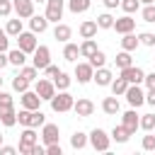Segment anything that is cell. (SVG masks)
I'll list each match as a JSON object with an SVG mask.
<instances>
[{
  "label": "cell",
  "instance_id": "35",
  "mask_svg": "<svg viewBox=\"0 0 155 155\" xmlns=\"http://www.w3.org/2000/svg\"><path fill=\"white\" fill-rule=\"evenodd\" d=\"M29 85H31V82H29L27 78H22L19 73L12 78V90H15V92H19V94H22V92H27V90H29Z\"/></svg>",
  "mask_w": 155,
  "mask_h": 155
},
{
  "label": "cell",
  "instance_id": "9",
  "mask_svg": "<svg viewBox=\"0 0 155 155\" xmlns=\"http://www.w3.org/2000/svg\"><path fill=\"white\" fill-rule=\"evenodd\" d=\"M128 85H143V78H145V70L138 68V65H128V68H121L119 73Z\"/></svg>",
  "mask_w": 155,
  "mask_h": 155
},
{
  "label": "cell",
  "instance_id": "51",
  "mask_svg": "<svg viewBox=\"0 0 155 155\" xmlns=\"http://www.w3.org/2000/svg\"><path fill=\"white\" fill-rule=\"evenodd\" d=\"M17 153H22V155H31V145H27V143H19V145H17Z\"/></svg>",
  "mask_w": 155,
  "mask_h": 155
},
{
  "label": "cell",
  "instance_id": "18",
  "mask_svg": "<svg viewBox=\"0 0 155 155\" xmlns=\"http://www.w3.org/2000/svg\"><path fill=\"white\" fill-rule=\"evenodd\" d=\"M29 29H31L34 34H44V31L48 29L46 15H31V17H29Z\"/></svg>",
  "mask_w": 155,
  "mask_h": 155
},
{
  "label": "cell",
  "instance_id": "7",
  "mask_svg": "<svg viewBox=\"0 0 155 155\" xmlns=\"http://www.w3.org/2000/svg\"><path fill=\"white\" fill-rule=\"evenodd\" d=\"M34 58H31V65L36 68V70H44L48 63H51V48L48 46H44V44H39L36 48H34V53H31Z\"/></svg>",
  "mask_w": 155,
  "mask_h": 155
},
{
  "label": "cell",
  "instance_id": "46",
  "mask_svg": "<svg viewBox=\"0 0 155 155\" xmlns=\"http://www.w3.org/2000/svg\"><path fill=\"white\" fill-rule=\"evenodd\" d=\"M12 15V0H0V17H10Z\"/></svg>",
  "mask_w": 155,
  "mask_h": 155
},
{
  "label": "cell",
  "instance_id": "20",
  "mask_svg": "<svg viewBox=\"0 0 155 155\" xmlns=\"http://www.w3.org/2000/svg\"><path fill=\"white\" fill-rule=\"evenodd\" d=\"M102 111H104V114H109V116H116V114L121 111V104H119L116 94H111V97H104V99H102Z\"/></svg>",
  "mask_w": 155,
  "mask_h": 155
},
{
  "label": "cell",
  "instance_id": "60",
  "mask_svg": "<svg viewBox=\"0 0 155 155\" xmlns=\"http://www.w3.org/2000/svg\"><path fill=\"white\" fill-rule=\"evenodd\" d=\"M153 131H155V128H153Z\"/></svg>",
  "mask_w": 155,
  "mask_h": 155
},
{
  "label": "cell",
  "instance_id": "13",
  "mask_svg": "<svg viewBox=\"0 0 155 155\" xmlns=\"http://www.w3.org/2000/svg\"><path fill=\"white\" fill-rule=\"evenodd\" d=\"M39 138H41L46 145H48V143H58V138H61V128H58L56 124H44Z\"/></svg>",
  "mask_w": 155,
  "mask_h": 155
},
{
  "label": "cell",
  "instance_id": "3",
  "mask_svg": "<svg viewBox=\"0 0 155 155\" xmlns=\"http://www.w3.org/2000/svg\"><path fill=\"white\" fill-rule=\"evenodd\" d=\"M87 143H90L94 150L107 153V150H109V145H111V136H109L104 128H92V131L87 133Z\"/></svg>",
  "mask_w": 155,
  "mask_h": 155
},
{
  "label": "cell",
  "instance_id": "55",
  "mask_svg": "<svg viewBox=\"0 0 155 155\" xmlns=\"http://www.w3.org/2000/svg\"><path fill=\"white\" fill-rule=\"evenodd\" d=\"M140 2H143V5H150V2H155V0H140Z\"/></svg>",
  "mask_w": 155,
  "mask_h": 155
},
{
  "label": "cell",
  "instance_id": "27",
  "mask_svg": "<svg viewBox=\"0 0 155 155\" xmlns=\"http://www.w3.org/2000/svg\"><path fill=\"white\" fill-rule=\"evenodd\" d=\"M78 56H80V46H78V44L65 41V46H63V58H65V61H70V63H75V61H78Z\"/></svg>",
  "mask_w": 155,
  "mask_h": 155
},
{
  "label": "cell",
  "instance_id": "53",
  "mask_svg": "<svg viewBox=\"0 0 155 155\" xmlns=\"http://www.w3.org/2000/svg\"><path fill=\"white\" fill-rule=\"evenodd\" d=\"M102 2H104V7H107V10H116L121 0H102Z\"/></svg>",
  "mask_w": 155,
  "mask_h": 155
},
{
  "label": "cell",
  "instance_id": "44",
  "mask_svg": "<svg viewBox=\"0 0 155 155\" xmlns=\"http://www.w3.org/2000/svg\"><path fill=\"white\" fill-rule=\"evenodd\" d=\"M140 148H143V150H148V153H150V150H155V133H150V131H148V136H143V140H140Z\"/></svg>",
  "mask_w": 155,
  "mask_h": 155
},
{
  "label": "cell",
  "instance_id": "49",
  "mask_svg": "<svg viewBox=\"0 0 155 155\" xmlns=\"http://www.w3.org/2000/svg\"><path fill=\"white\" fill-rule=\"evenodd\" d=\"M143 85H145L148 90H153V87H155V70H153V73H145V78H143Z\"/></svg>",
  "mask_w": 155,
  "mask_h": 155
},
{
  "label": "cell",
  "instance_id": "52",
  "mask_svg": "<svg viewBox=\"0 0 155 155\" xmlns=\"http://www.w3.org/2000/svg\"><path fill=\"white\" fill-rule=\"evenodd\" d=\"M17 153V148H12V145H0V155H15Z\"/></svg>",
  "mask_w": 155,
  "mask_h": 155
},
{
  "label": "cell",
  "instance_id": "54",
  "mask_svg": "<svg viewBox=\"0 0 155 155\" xmlns=\"http://www.w3.org/2000/svg\"><path fill=\"white\" fill-rule=\"evenodd\" d=\"M5 65H7V53H5V51H0V70H2Z\"/></svg>",
  "mask_w": 155,
  "mask_h": 155
},
{
  "label": "cell",
  "instance_id": "17",
  "mask_svg": "<svg viewBox=\"0 0 155 155\" xmlns=\"http://www.w3.org/2000/svg\"><path fill=\"white\" fill-rule=\"evenodd\" d=\"M138 121H140V114H136V109L131 107L128 111H124V116H121V124L131 131V133H136L138 131Z\"/></svg>",
  "mask_w": 155,
  "mask_h": 155
},
{
  "label": "cell",
  "instance_id": "32",
  "mask_svg": "<svg viewBox=\"0 0 155 155\" xmlns=\"http://www.w3.org/2000/svg\"><path fill=\"white\" fill-rule=\"evenodd\" d=\"M109 87H111V94H116V97H124V92H126L128 82H126L121 75H119V78H114V80H111V85H109Z\"/></svg>",
  "mask_w": 155,
  "mask_h": 155
},
{
  "label": "cell",
  "instance_id": "8",
  "mask_svg": "<svg viewBox=\"0 0 155 155\" xmlns=\"http://www.w3.org/2000/svg\"><path fill=\"white\" fill-rule=\"evenodd\" d=\"M124 97H126V102H128L133 109H138V107L145 104V92H143L140 85H128L126 92H124Z\"/></svg>",
  "mask_w": 155,
  "mask_h": 155
},
{
  "label": "cell",
  "instance_id": "30",
  "mask_svg": "<svg viewBox=\"0 0 155 155\" xmlns=\"http://www.w3.org/2000/svg\"><path fill=\"white\" fill-rule=\"evenodd\" d=\"M0 124H2L5 128H12V126L17 124V111H15V107L7 109V111H0Z\"/></svg>",
  "mask_w": 155,
  "mask_h": 155
},
{
  "label": "cell",
  "instance_id": "15",
  "mask_svg": "<svg viewBox=\"0 0 155 155\" xmlns=\"http://www.w3.org/2000/svg\"><path fill=\"white\" fill-rule=\"evenodd\" d=\"M92 80L99 85V87H109L111 85V80H114V73L109 70V68H94V75H92Z\"/></svg>",
  "mask_w": 155,
  "mask_h": 155
},
{
  "label": "cell",
  "instance_id": "23",
  "mask_svg": "<svg viewBox=\"0 0 155 155\" xmlns=\"http://www.w3.org/2000/svg\"><path fill=\"white\" fill-rule=\"evenodd\" d=\"M109 136H111V140H116V143H128V138H131L133 133H131L124 124H119V126H114V128H111V133H109Z\"/></svg>",
  "mask_w": 155,
  "mask_h": 155
},
{
  "label": "cell",
  "instance_id": "47",
  "mask_svg": "<svg viewBox=\"0 0 155 155\" xmlns=\"http://www.w3.org/2000/svg\"><path fill=\"white\" fill-rule=\"evenodd\" d=\"M7 48H10V36H7V31H5V29H0V51H5V53H7Z\"/></svg>",
  "mask_w": 155,
  "mask_h": 155
},
{
  "label": "cell",
  "instance_id": "10",
  "mask_svg": "<svg viewBox=\"0 0 155 155\" xmlns=\"http://www.w3.org/2000/svg\"><path fill=\"white\" fill-rule=\"evenodd\" d=\"M73 111H75V116L87 119V116H92V114H94V102H92V99H87V97H80V99H75V102H73Z\"/></svg>",
  "mask_w": 155,
  "mask_h": 155
},
{
  "label": "cell",
  "instance_id": "36",
  "mask_svg": "<svg viewBox=\"0 0 155 155\" xmlns=\"http://www.w3.org/2000/svg\"><path fill=\"white\" fill-rule=\"evenodd\" d=\"M22 29H24V27H22V19H19V17H17V19H7V24H5L7 36H17Z\"/></svg>",
  "mask_w": 155,
  "mask_h": 155
},
{
  "label": "cell",
  "instance_id": "50",
  "mask_svg": "<svg viewBox=\"0 0 155 155\" xmlns=\"http://www.w3.org/2000/svg\"><path fill=\"white\" fill-rule=\"evenodd\" d=\"M145 104H150V107H155V87L145 92Z\"/></svg>",
  "mask_w": 155,
  "mask_h": 155
},
{
  "label": "cell",
  "instance_id": "14",
  "mask_svg": "<svg viewBox=\"0 0 155 155\" xmlns=\"http://www.w3.org/2000/svg\"><path fill=\"white\" fill-rule=\"evenodd\" d=\"M111 29H116V34H128V31L136 29V19H133L131 15H124V17L114 19V27H111Z\"/></svg>",
  "mask_w": 155,
  "mask_h": 155
},
{
  "label": "cell",
  "instance_id": "33",
  "mask_svg": "<svg viewBox=\"0 0 155 155\" xmlns=\"http://www.w3.org/2000/svg\"><path fill=\"white\" fill-rule=\"evenodd\" d=\"M87 63H90L92 68H102V65H107V53L97 48V51H94V53H92V56L87 58Z\"/></svg>",
  "mask_w": 155,
  "mask_h": 155
},
{
  "label": "cell",
  "instance_id": "26",
  "mask_svg": "<svg viewBox=\"0 0 155 155\" xmlns=\"http://www.w3.org/2000/svg\"><path fill=\"white\" fill-rule=\"evenodd\" d=\"M90 5H92V0H68V10H70L73 15H82V12H87Z\"/></svg>",
  "mask_w": 155,
  "mask_h": 155
},
{
  "label": "cell",
  "instance_id": "40",
  "mask_svg": "<svg viewBox=\"0 0 155 155\" xmlns=\"http://www.w3.org/2000/svg\"><path fill=\"white\" fill-rule=\"evenodd\" d=\"M19 75H22V78H27L29 82H36V78H39V70H36L34 65H22V68H19Z\"/></svg>",
  "mask_w": 155,
  "mask_h": 155
},
{
  "label": "cell",
  "instance_id": "11",
  "mask_svg": "<svg viewBox=\"0 0 155 155\" xmlns=\"http://www.w3.org/2000/svg\"><path fill=\"white\" fill-rule=\"evenodd\" d=\"M12 12L19 19H29L34 15V0H12Z\"/></svg>",
  "mask_w": 155,
  "mask_h": 155
},
{
  "label": "cell",
  "instance_id": "5",
  "mask_svg": "<svg viewBox=\"0 0 155 155\" xmlns=\"http://www.w3.org/2000/svg\"><path fill=\"white\" fill-rule=\"evenodd\" d=\"M15 39H17V48H22L27 56H29V53H34V48L39 46V41H36V34H34L31 29H29V31H24V29H22V31H19Z\"/></svg>",
  "mask_w": 155,
  "mask_h": 155
},
{
  "label": "cell",
  "instance_id": "25",
  "mask_svg": "<svg viewBox=\"0 0 155 155\" xmlns=\"http://www.w3.org/2000/svg\"><path fill=\"white\" fill-rule=\"evenodd\" d=\"M19 143H27V145H34V143H39V133H36V128H31V126H24V131L19 133Z\"/></svg>",
  "mask_w": 155,
  "mask_h": 155
},
{
  "label": "cell",
  "instance_id": "19",
  "mask_svg": "<svg viewBox=\"0 0 155 155\" xmlns=\"http://www.w3.org/2000/svg\"><path fill=\"white\" fill-rule=\"evenodd\" d=\"M97 22L94 19H85V22H80V27H78V34L82 36V39H94L97 36Z\"/></svg>",
  "mask_w": 155,
  "mask_h": 155
},
{
  "label": "cell",
  "instance_id": "37",
  "mask_svg": "<svg viewBox=\"0 0 155 155\" xmlns=\"http://www.w3.org/2000/svg\"><path fill=\"white\" fill-rule=\"evenodd\" d=\"M94 22H97V27H99V29H111V27H114V17H111L109 12L97 15V19H94Z\"/></svg>",
  "mask_w": 155,
  "mask_h": 155
},
{
  "label": "cell",
  "instance_id": "58",
  "mask_svg": "<svg viewBox=\"0 0 155 155\" xmlns=\"http://www.w3.org/2000/svg\"><path fill=\"white\" fill-rule=\"evenodd\" d=\"M34 2H46V0H34Z\"/></svg>",
  "mask_w": 155,
  "mask_h": 155
},
{
  "label": "cell",
  "instance_id": "39",
  "mask_svg": "<svg viewBox=\"0 0 155 155\" xmlns=\"http://www.w3.org/2000/svg\"><path fill=\"white\" fill-rule=\"evenodd\" d=\"M119 7H121L126 15H133V12H138V10H140V0H121V2H119Z\"/></svg>",
  "mask_w": 155,
  "mask_h": 155
},
{
  "label": "cell",
  "instance_id": "59",
  "mask_svg": "<svg viewBox=\"0 0 155 155\" xmlns=\"http://www.w3.org/2000/svg\"><path fill=\"white\" fill-rule=\"evenodd\" d=\"M153 48H155V46H153Z\"/></svg>",
  "mask_w": 155,
  "mask_h": 155
},
{
  "label": "cell",
  "instance_id": "41",
  "mask_svg": "<svg viewBox=\"0 0 155 155\" xmlns=\"http://www.w3.org/2000/svg\"><path fill=\"white\" fill-rule=\"evenodd\" d=\"M12 107H15L12 94H10V92H5V90H0V111H7V109H12Z\"/></svg>",
  "mask_w": 155,
  "mask_h": 155
},
{
  "label": "cell",
  "instance_id": "38",
  "mask_svg": "<svg viewBox=\"0 0 155 155\" xmlns=\"http://www.w3.org/2000/svg\"><path fill=\"white\" fill-rule=\"evenodd\" d=\"M138 128H143V131H153V128H155V114H140Z\"/></svg>",
  "mask_w": 155,
  "mask_h": 155
},
{
  "label": "cell",
  "instance_id": "56",
  "mask_svg": "<svg viewBox=\"0 0 155 155\" xmlns=\"http://www.w3.org/2000/svg\"><path fill=\"white\" fill-rule=\"evenodd\" d=\"M2 140H5V136H2V133H0V145H2Z\"/></svg>",
  "mask_w": 155,
  "mask_h": 155
},
{
  "label": "cell",
  "instance_id": "34",
  "mask_svg": "<svg viewBox=\"0 0 155 155\" xmlns=\"http://www.w3.org/2000/svg\"><path fill=\"white\" fill-rule=\"evenodd\" d=\"M70 82H73V78H70L68 73H63V70H61V73L53 78V85H56V90H68V87H70Z\"/></svg>",
  "mask_w": 155,
  "mask_h": 155
},
{
  "label": "cell",
  "instance_id": "45",
  "mask_svg": "<svg viewBox=\"0 0 155 155\" xmlns=\"http://www.w3.org/2000/svg\"><path fill=\"white\" fill-rule=\"evenodd\" d=\"M41 73H44V78H48V80H53V78H56V75L61 73V68H58V65H53V63H48V65H46V68H44Z\"/></svg>",
  "mask_w": 155,
  "mask_h": 155
},
{
  "label": "cell",
  "instance_id": "21",
  "mask_svg": "<svg viewBox=\"0 0 155 155\" xmlns=\"http://www.w3.org/2000/svg\"><path fill=\"white\" fill-rule=\"evenodd\" d=\"M70 36H73V29H70L68 24H63V22H58V24L53 27V39H56V41H61V44H65V41H70Z\"/></svg>",
  "mask_w": 155,
  "mask_h": 155
},
{
  "label": "cell",
  "instance_id": "1",
  "mask_svg": "<svg viewBox=\"0 0 155 155\" xmlns=\"http://www.w3.org/2000/svg\"><path fill=\"white\" fill-rule=\"evenodd\" d=\"M17 124L24 128V126H31V128H39L46 124V116L41 109H19L17 114Z\"/></svg>",
  "mask_w": 155,
  "mask_h": 155
},
{
  "label": "cell",
  "instance_id": "12",
  "mask_svg": "<svg viewBox=\"0 0 155 155\" xmlns=\"http://www.w3.org/2000/svg\"><path fill=\"white\" fill-rule=\"evenodd\" d=\"M75 80L80 82V85H87L90 80H92V75H94V68L90 65V63H75Z\"/></svg>",
  "mask_w": 155,
  "mask_h": 155
},
{
  "label": "cell",
  "instance_id": "4",
  "mask_svg": "<svg viewBox=\"0 0 155 155\" xmlns=\"http://www.w3.org/2000/svg\"><path fill=\"white\" fill-rule=\"evenodd\" d=\"M63 12H65V0H46V19H48V24L53 22V24H58L61 19H63Z\"/></svg>",
  "mask_w": 155,
  "mask_h": 155
},
{
  "label": "cell",
  "instance_id": "48",
  "mask_svg": "<svg viewBox=\"0 0 155 155\" xmlns=\"http://www.w3.org/2000/svg\"><path fill=\"white\" fill-rule=\"evenodd\" d=\"M46 155H63V148L58 143H48L46 145Z\"/></svg>",
  "mask_w": 155,
  "mask_h": 155
},
{
  "label": "cell",
  "instance_id": "57",
  "mask_svg": "<svg viewBox=\"0 0 155 155\" xmlns=\"http://www.w3.org/2000/svg\"><path fill=\"white\" fill-rule=\"evenodd\" d=\"M0 90H2V78H0Z\"/></svg>",
  "mask_w": 155,
  "mask_h": 155
},
{
  "label": "cell",
  "instance_id": "24",
  "mask_svg": "<svg viewBox=\"0 0 155 155\" xmlns=\"http://www.w3.org/2000/svg\"><path fill=\"white\" fill-rule=\"evenodd\" d=\"M138 46H140V41H138V36H136L133 31L121 34V48H124V51H131V53H133Z\"/></svg>",
  "mask_w": 155,
  "mask_h": 155
},
{
  "label": "cell",
  "instance_id": "2",
  "mask_svg": "<svg viewBox=\"0 0 155 155\" xmlns=\"http://www.w3.org/2000/svg\"><path fill=\"white\" fill-rule=\"evenodd\" d=\"M73 102L75 97L68 90H56V94L51 97V109L56 114H65V111H73Z\"/></svg>",
  "mask_w": 155,
  "mask_h": 155
},
{
  "label": "cell",
  "instance_id": "16",
  "mask_svg": "<svg viewBox=\"0 0 155 155\" xmlns=\"http://www.w3.org/2000/svg\"><path fill=\"white\" fill-rule=\"evenodd\" d=\"M19 102H22V109H39V107H41V97H39L34 90H27V92H22Z\"/></svg>",
  "mask_w": 155,
  "mask_h": 155
},
{
  "label": "cell",
  "instance_id": "22",
  "mask_svg": "<svg viewBox=\"0 0 155 155\" xmlns=\"http://www.w3.org/2000/svg\"><path fill=\"white\" fill-rule=\"evenodd\" d=\"M7 63L15 65V68H22L27 63V53L22 48H12V51H7Z\"/></svg>",
  "mask_w": 155,
  "mask_h": 155
},
{
  "label": "cell",
  "instance_id": "43",
  "mask_svg": "<svg viewBox=\"0 0 155 155\" xmlns=\"http://www.w3.org/2000/svg\"><path fill=\"white\" fill-rule=\"evenodd\" d=\"M138 41H140V46H155V34L153 31H140Z\"/></svg>",
  "mask_w": 155,
  "mask_h": 155
},
{
  "label": "cell",
  "instance_id": "29",
  "mask_svg": "<svg viewBox=\"0 0 155 155\" xmlns=\"http://www.w3.org/2000/svg\"><path fill=\"white\" fill-rule=\"evenodd\" d=\"M85 145H87V133L75 131V133L70 136V148H73V150H82Z\"/></svg>",
  "mask_w": 155,
  "mask_h": 155
},
{
  "label": "cell",
  "instance_id": "42",
  "mask_svg": "<svg viewBox=\"0 0 155 155\" xmlns=\"http://www.w3.org/2000/svg\"><path fill=\"white\" fill-rule=\"evenodd\" d=\"M140 17H143V22H155V2H150V5H145L143 10H140Z\"/></svg>",
  "mask_w": 155,
  "mask_h": 155
},
{
  "label": "cell",
  "instance_id": "28",
  "mask_svg": "<svg viewBox=\"0 0 155 155\" xmlns=\"http://www.w3.org/2000/svg\"><path fill=\"white\" fill-rule=\"evenodd\" d=\"M114 63H116V68L121 70V68H128V65H133V58H131V51H119L116 53V58H114Z\"/></svg>",
  "mask_w": 155,
  "mask_h": 155
},
{
  "label": "cell",
  "instance_id": "6",
  "mask_svg": "<svg viewBox=\"0 0 155 155\" xmlns=\"http://www.w3.org/2000/svg\"><path fill=\"white\" fill-rule=\"evenodd\" d=\"M34 92L41 97V102H51V97L56 94V85H53V80H48V78H36Z\"/></svg>",
  "mask_w": 155,
  "mask_h": 155
},
{
  "label": "cell",
  "instance_id": "31",
  "mask_svg": "<svg viewBox=\"0 0 155 155\" xmlns=\"http://www.w3.org/2000/svg\"><path fill=\"white\" fill-rule=\"evenodd\" d=\"M94 51H97V41H94V39H82V44H80V56H82V58H90Z\"/></svg>",
  "mask_w": 155,
  "mask_h": 155
}]
</instances>
